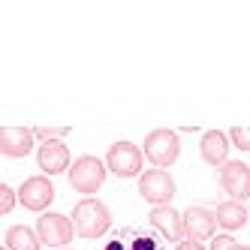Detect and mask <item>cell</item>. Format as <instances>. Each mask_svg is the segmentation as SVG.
<instances>
[{
	"label": "cell",
	"mask_w": 250,
	"mask_h": 250,
	"mask_svg": "<svg viewBox=\"0 0 250 250\" xmlns=\"http://www.w3.org/2000/svg\"><path fill=\"white\" fill-rule=\"evenodd\" d=\"M73 226H76V235L82 238H100L112 226V211L100 199L87 196V199H79L73 208Z\"/></svg>",
	"instance_id": "obj_1"
},
{
	"label": "cell",
	"mask_w": 250,
	"mask_h": 250,
	"mask_svg": "<svg viewBox=\"0 0 250 250\" xmlns=\"http://www.w3.org/2000/svg\"><path fill=\"white\" fill-rule=\"evenodd\" d=\"M105 166L100 157H91V154H84L79 157L73 166H69V187H73L76 193H84V196H91L103 187L105 181Z\"/></svg>",
	"instance_id": "obj_2"
},
{
	"label": "cell",
	"mask_w": 250,
	"mask_h": 250,
	"mask_svg": "<svg viewBox=\"0 0 250 250\" xmlns=\"http://www.w3.org/2000/svg\"><path fill=\"white\" fill-rule=\"evenodd\" d=\"M145 157L157 169L172 166L178 157H181V139L175 130H151L145 136Z\"/></svg>",
	"instance_id": "obj_3"
},
{
	"label": "cell",
	"mask_w": 250,
	"mask_h": 250,
	"mask_svg": "<svg viewBox=\"0 0 250 250\" xmlns=\"http://www.w3.org/2000/svg\"><path fill=\"white\" fill-rule=\"evenodd\" d=\"M139 193L154 208H163L175 199V178L166 169H148L139 175Z\"/></svg>",
	"instance_id": "obj_4"
},
{
	"label": "cell",
	"mask_w": 250,
	"mask_h": 250,
	"mask_svg": "<svg viewBox=\"0 0 250 250\" xmlns=\"http://www.w3.org/2000/svg\"><path fill=\"white\" fill-rule=\"evenodd\" d=\"M142 160H145V151L133 142H115L105 154V166H109L118 178H133L142 175Z\"/></svg>",
	"instance_id": "obj_5"
},
{
	"label": "cell",
	"mask_w": 250,
	"mask_h": 250,
	"mask_svg": "<svg viewBox=\"0 0 250 250\" xmlns=\"http://www.w3.org/2000/svg\"><path fill=\"white\" fill-rule=\"evenodd\" d=\"M37 235H40L42 244L61 250V247H66L69 241H73L76 226H73V220H69V217H63V214L45 211V214H40V220H37Z\"/></svg>",
	"instance_id": "obj_6"
},
{
	"label": "cell",
	"mask_w": 250,
	"mask_h": 250,
	"mask_svg": "<svg viewBox=\"0 0 250 250\" xmlns=\"http://www.w3.org/2000/svg\"><path fill=\"white\" fill-rule=\"evenodd\" d=\"M217 181L223 187V193L235 202H244L250 199V166L241 163V160H229V163L220 166V175Z\"/></svg>",
	"instance_id": "obj_7"
},
{
	"label": "cell",
	"mask_w": 250,
	"mask_h": 250,
	"mask_svg": "<svg viewBox=\"0 0 250 250\" xmlns=\"http://www.w3.org/2000/svg\"><path fill=\"white\" fill-rule=\"evenodd\" d=\"M19 202L27 211H45L55 202V184H51L45 175H33L19 187Z\"/></svg>",
	"instance_id": "obj_8"
},
{
	"label": "cell",
	"mask_w": 250,
	"mask_h": 250,
	"mask_svg": "<svg viewBox=\"0 0 250 250\" xmlns=\"http://www.w3.org/2000/svg\"><path fill=\"white\" fill-rule=\"evenodd\" d=\"M184 232L193 241L214 238V232H217V214L211 208H202V205H190L184 211Z\"/></svg>",
	"instance_id": "obj_9"
},
{
	"label": "cell",
	"mask_w": 250,
	"mask_h": 250,
	"mask_svg": "<svg viewBox=\"0 0 250 250\" xmlns=\"http://www.w3.org/2000/svg\"><path fill=\"white\" fill-rule=\"evenodd\" d=\"M151 226L163 235L166 241H184V214H178L172 205H163V208H154L151 211Z\"/></svg>",
	"instance_id": "obj_10"
},
{
	"label": "cell",
	"mask_w": 250,
	"mask_h": 250,
	"mask_svg": "<svg viewBox=\"0 0 250 250\" xmlns=\"http://www.w3.org/2000/svg\"><path fill=\"white\" fill-rule=\"evenodd\" d=\"M37 163L45 175H61V172H69V148L63 142H42L40 151H37Z\"/></svg>",
	"instance_id": "obj_11"
},
{
	"label": "cell",
	"mask_w": 250,
	"mask_h": 250,
	"mask_svg": "<svg viewBox=\"0 0 250 250\" xmlns=\"http://www.w3.org/2000/svg\"><path fill=\"white\" fill-rule=\"evenodd\" d=\"M33 130L27 127H3L0 130V154H6V157H27L33 151Z\"/></svg>",
	"instance_id": "obj_12"
},
{
	"label": "cell",
	"mask_w": 250,
	"mask_h": 250,
	"mask_svg": "<svg viewBox=\"0 0 250 250\" xmlns=\"http://www.w3.org/2000/svg\"><path fill=\"white\" fill-rule=\"evenodd\" d=\"M199 154H202V160L208 166H223V163H229V136L226 133H220V130H208L205 136H202V142H199Z\"/></svg>",
	"instance_id": "obj_13"
},
{
	"label": "cell",
	"mask_w": 250,
	"mask_h": 250,
	"mask_svg": "<svg viewBox=\"0 0 250 250\" xmlns=\"http://www.w3.org/2000/svg\"><path fill=\"white\" fill-rule=\"evenodd\" d=\"M214 214H217V226H223L226 232H235V229H241V226L247 223V217H250V211L244 208V202H235V199H226V202H220Z\"/></svg>",
	"instance_id": "obj_14"
},
{
	"label": "cell",
	"mask_w": 250,
	"mask_h": 250,
	"mask_svg": "<svg viewBox=\"0 0 250 250\" xmlns=\"http://www.w3.org/2000/svg\"><path fill=\"white\" fill-rule=\"evenodd\" d=\"M40 235H37V229H30L24 223H15L6 229V247L9 250H40Z\"/></svg>",
	"instance_id": "obj_15"
},
{
	"label": "cell",
	"mask_w": 250,
	"mask_h": 250,
	"mask_svg": "<svg viewBox=\"0 0 250 250\" xmlns=\"http://www.w3.org/2000/svg\"><path fill=\"white\" fill-rule=\"evenodd\" d=\"M229 142H232L238 151H247V154H250V127H232V130H229Z\"/></svg>",
	"instance_id": "obj_16"
},
{
	"label": "cell",
	"mask_w": 250,
	"mask_h": 250,
	"mask_svg": "<svg viewBox=\"0 0 250 250\" xmlns=\"http://www.w3.org/2000/svg\"><path fill=\"white\" fill-rule=\"evenodd\" d=\"M69 133V127H33V136L42 139V142H58Z\"/></svg>",
	"instance_id": "obj_17"
},
{
	"label": "cell",
	"mask_w": 250,
	"mask_h": 250,
	"mask_svg": "<svg viewBox=\"0 0 250 250\" xmlns=\"http://www.w3.org/2000/svg\"><path fill=\"white\" fill-rule=\"evenodd\" d=\"M15 199H19V193H15L9 184H0V214H9L15 208Z\"/></svg>",
	"instance_id": "obj_18"
},
{
	"label": "cell",
	"mask_w": 250,
	"mask_h": 250,
	"mask_svg": "<svg viewBox=\"0 0 250 250\" xmlns=\"http://www.w3.org/2000/svg\"><path fill=\"white\" fill-rule=\"evenodd\" d=\"M235 247H238V241L232 235H217L211 241V250H235Z\"/></svg>",
	"instance_id": "obj_19"
},
{
	"label": "cell",
	"mask_w": 250,
	"mask_h": 250,
	"mask_svg": "<svg viewBox=\"0 0 250 250\" xmlns=\"http://www.w3.org/2000/svg\"><path fill=\"white\" fill-rule=\"evenodd\" d=\"M175 250H205L202 247V241H193V238H184V241H178V247Z\"/></svg>",
	"instance_id": "obj_20"
},
{
	"label": "cell",
	"mask_w": 250,
	"mask_h": 250,
	"mask_svg": "<svg viewBox=\"0 0 250 250\" xmlns=\"http://www.w3.org/2000/svg\"><path fill=\"white\" fill-rule=\"evenodd\" d=\"M235 250H250V247H247V244H238V247H235Z\"/></svg>",
	"instance_id": "obj_21"
},
{
	"label": "cell",
	"mask_w": 250,
	"mask_h": 250,
	"mask_svg": "<svg viewBox=\"0 0 250 250\" xmlns=\"http://www.w3.org/2000/svg\"><path fill=\"white\" fill-rule=\"evenodd\" d=\"M3 250H9V247H3Z\"/></svg>",
	"instance_id": "obj_22"
},
{
	"label": "cell",
	"mask_w": 250,
	"mask_h": 250,
	"mask_svg": "<svg viewBox=\"0 0 250 250\" xmlns=\"http://www.w3.org/2000/svg\"><path fill=\"white\" fill-rule=\"evenodd\" d=\"M61 250H66V247H61Z\"/></svg>",
	"instance_id": "obj_23"
}]
</instances>
